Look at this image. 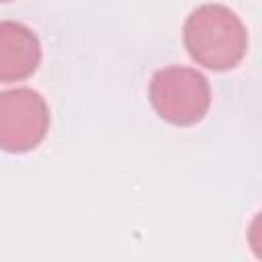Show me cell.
I'll return each instance as SVG.
<instances>
[{
    "label": "cell",
    "instance_id": "277c9868",
    "mask_svg": "<svg viewBox=\"0 0 262 262\" xmlns=\"http://www.w3.org/2000/svg\"><path fill=\"white\" fill-rule=\"evenodd\" d=\"M41 61V43L23 23H0V82H20L35 74Z\"/></svg>",
    "mask_w": 262,
    "mask_h": 262
},
{
    "label": "cell",
    "instance_id": "6da1fadb",
    "mask_svg": "<svg viewBox=\"0 0 262 262\" xmlns=\"http://www.w3.org/2000/svg\"><path fill=\"white\" fill-rule=\"evenodd\" d=\"M182 39L188 55L213 72L235 68L248 49L244 23L223 4H203L194 8L184 20Z\"/></svg>",
    "mask_w": 262,
    "mask_h": 262
},
{
    "label": "cell",
    "instance_id": "7a4b0ae2",
    "mask_svg": "<svg viewBox=\"0 0 262 262\" xmlns=\"http://www.w3.org/2000/svg\"><path fill=\"white\" fill-rule=\"evenodd\" d=\"M149 102L160 119L178 127H188L207 115L211 106V88L207 78L194 68L168 66L151 76Z\"/></svg>",
    "mask_w": 262,
    "mask_h": 262
},
{
    "label": "cell",
    "instance_id": "3957f363",
    "mask_svg": "<svg viewBox=\"0 0 262 262\" xmlns=\"http://www.w3.org/2000/svg\"><path fill=\"white\" fill-rule=\"evenodd\" d=\"M49 129V106L33 88L0 92V149L25 154L37 147Z\"/></svg>",
    "mask_w": 262,
    "mask_h": 262
},
{
    "label": "cell",
    "instance_id": "5b68a950",
    "mask_svg": "<svg viewBox=\"0 0 262 262\" xmlns=\"http://www.w3.org/2000/svg\"><path fill=\"white\" fill-rule=\"evenodd\" d=\"M0 2H8V0H0Z\"/></svg>",
    "mask_w": 262,
    "mask_h": 262
}]
</instances>
